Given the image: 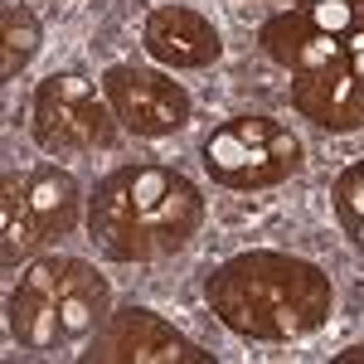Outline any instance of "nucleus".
<instances>
[{"label":"nucleus","instance_id":"obj_1","mask_svg":"<svg viewBox=\"0 0 364 364\" xmlns=\"http://www.w3.org/2000/svg\"><path fill=\"white\" fill-rule=\"evenodd\" d=\"M199 224L195 185L175 170H122L92 199V233L112 257H156L180 248Z\"/></svg>","mask_w":364,"mask_h":364},{"label":"nucleus","instance_id":"obj_2","mask_svg":"<svg viewBox=\"0 0 364 364\" xmlns=\"http://www.w3.org/2000/svg\"><path fill=\"white\" fill-rule=\"evenodd\" d=\"M34 136L44 151H87V146H112V122L102 102L92 97V83L78 73H63L34 92Z\"/></svg>","mask_w":364,"mask_h":364},{"label":"nucleus","instance_id":"obj_3","mask_svg":"<svg viewBox=\"0 0 364 364\" xmlns=\"http://www.w3.org/2000/svg\"><path fill=\"white\" fill-rule=\"evenodd\" d=\"M107 97H112L117 117L136 132V136H166L175 132L185 112H190V97L170 78L156 73H136V68H107Z\"/></svg>","mask_w":364,"mask_h":364},{"label":"nucleus","instance_id":"obj_4","mask_svg":"<svg viewBox=\"0 0 364 364\" xmlns=\"http://www.w3.org/2000/svg\"><path fill=\"white\" fill-rule=\"evenodd\" d=\"M146 49L151 58H161L170 68H204V63H214L219 58V34L214 25H204L199 15L190 10H151V20H146Z\"/></svg>","mask_w":364,"mask_h":364},{"label":"nucleus","instance_id":"obj_5","mask_svg":"<svg viewBox=\"0 0 364 364\" xmlns=\"http://www.w3.org/2000/svg\"><path fill=\"white\" fill-rule=\"evenodd\" d=\"M204 166L214 170L224 185H238V190L243 185H267V180H282L287 175V166H282L267 146H248L233 127H219L214 136L204 141Z\"/></svg>","mask_w":364,"mask_h":364},{"label":"nucleus","instance_id":"obj_6","mask_svg":"<svg viewBox=\"0 0 364 364\" xmlns=\"http://www.w3.org/2000/svg\"><path fill=\"white\" fill-rule=\"evenodd\" d=\"M107 306V282L97 272H87L83 262H68L58 267V326L63 336H87Z\"/></svg>","mask_w":364,"mask_h":364},{"label":"nucleus","instance_id":"obj_7","mask_svg":"<svg viewBox=\"0 0 364 364\" xmlns=\"http://www.w3.org/2000/svg\"><path fill=\"white\" fill-rule=\"evenodd\" d=\"M10 331H15V340L29 345V350H49V345L63 336V326H58V296L44 291V287L20 282V291L10 296Z\"/></svg>","mask_w":364,"mask_h":364},{"label":"nucleus","instance_id":"obj_8","mask_svg":"<svg viewBox=\"0 0 364 364\" xmlns=\"http://www.w3.org/2000/svg\"><path fill=\"white\" fill-rule=\"evenodd\" d=\"M0 228H5V243H0L5 267H15L20 257H29V252H34V243L44 238V224H39L34 204H29V190H25V185H15V180H5V199H0Z\"/></svg>","mask_w":364,"mask_h":364},{"label":"nucleus","instance_id":"obj_9","mask_svg":"<svg viewBox=\"0 0 364 364\" xmlns=\"http://www.w3.org/2000/svg\"><path fill=\"white\" fill-rule=\"evenodd\" d=\"M25 190H29V204H34V214H39L44 233H54V238H58V233L73 228V219H78V185H73L63 170H39Z\"/></svg>","mask_w":364,"mask_h":364},{"label":"nucleus","instance_id":"obj_10","mask_svg":"<svg viewBox=\"0 0 364 364\" xmlns=\"http://www.w3.org/2000/svg\"><path fill=\"white\" fill-rule=\"evenodd\" d=\"M34 49H39V20H34L29 10H20V5H10V10H5V58H0V73L15 78L29 63Z\"/></svg>","mask_w":364,"mask_h":364},{"label":"nucleus","instance_id":"obj_11","mask_svg":"<svg viewBox=\"0 0 364 364\" xmlns=\"http://www.w3.org/2000/svg\"><path fill=\"white\" fill-rule=\"evenodd\" d=\"M311 29H316L311 20L287 15V20H272V25L262 29V44H267V54H277L282 63H296V54H301V44H306Z\"/></svg>","mask_w":364,"mask_h":364},{"label":"nucleus","instance_id":"obj_12","mask_svg":"<svg viewBox=\"0 0 364 364\" xmlns=\"http://www.w3.org/2000/svg\"><path fill=\"white\" fill-rule=\"evenodd\" d=\"M340 58H345V39H340V34H321V29H311L291 68H301V73H321V68H331V63H340Z\"/></svg>","mask_w":364,"mask_h":364},{"label":"nucleus","instance_id":"obj_13","mask_svg":"<svg viewBox=\"0 0 364 364\" xmlns=\"http://www.w3.org/2000/svg\"><path fill=\"white\" fill-rule=\"evenodd\" d=\"M311 25L321 34H350L355 29V5L350 0H311Z\"/></svg>","mask_w":364,"mask_h":364},{"label":"nucleus","instance_id":"obj_14","mask_svg":"<svg viewBox=\"0 0 364 364\" xmlns=\"http://www.w3.org/2000/svg\"><path fill=\"white\" fill-rule=\"evenodd\" d=\"M233 132H238V136L248 141V146H267V141L277 136L282 127H272L267 117H243V122H233Z\"/></svg>","mask_w":364,"mask_h":364},{"label":"nucleus","instance_id":"obj_15","mask_svg":"<svg viewBox=\"0 0 364 364\" xmlns=\"http://www.w3.org/2000/svg\"><path fill=\"white\" fill-rule=\"evenodd\" d=\"M340 204H345V214H350V219H364V180L355 185V190L345 185V199H340Z\"/></svg>","mask_w":364,"mask_h":364},{"label":"nucleus","instance_id":"obj_16","mask_svg":"<svg viewBox=\"0 0 364 364\" xmlns=\"http://www.w3.org/2000/svg\"><path fill=\"white\" fill-rule=\"evenodd\" d=\"M350 73H355V83H364V49H360V54H350Z\"/></svg>","mask_w":364,"mask_h":364},{"label":"nucleus","instance_id":"obj_17","mask_svg":"<svg viewBox=\"0 0 364 364\" xmlns=\"http://www.w3.org/2000/svg\"><path fill=\"white\" fill-rule=\"evenodd\" d=\"M355 360H364V345H360V350H350V355H340V364H355Z\"/></svg>","mask_w":364,"mask_h":364},{"label":"nucleus","instance_id":"obj_18","mask_svg":"<svg viewBox=\"0 0 364 364\" xmlns=\"http://www.w3.org/2000/svg\"><path fill=\"white\" fill-rule=\"evenodd\" d=\"M355 238H360V248H364V219H360V228H355Z\"/></svg>","mask_w":364,"mask_h":364},{"label":"nucleus","instance_id":"obj_19","mask_svg":"<svg viewBox=\"0 0 364 364\" xmlns=\"http://www.w3.org/2000/svg\"><path fill=\"white\" fill-rule=\"evenodd\" d=\"M360 180H364V166H360Z\"/></svg>","mask_w":364,"mask_h":364}]
</instances>
